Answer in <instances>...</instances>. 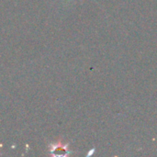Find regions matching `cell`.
I'll list each match as a JSON object with an SVG mask.
<instances>
[{"label":"cell","mask_w":157,"mask_h":157,"mask_svg":"<svg viewBox=\"0 0 157 157\" xmlns=\"http://www.w3.org/2000/svg\"><path fill=\"white\" fill-rule=\"evenodd\" d=\"M49 152L52 156L54 157H66L73 154L69 150V143L63 144L61 139L57 143L49 144Z\"/></svg>","instance_id":"cell-1"},{"label":"cell","mask_w":157,"mask_h":157,"mask_svg":"<svg viewBox=\"0 0 157 157\" xmlns=\"http://www.w3.org/2000/svg\"><path fill=\"white\" fill-rule=\"evenodd\" d=\"M94 153H95V148H93V149H92V150L87 154V156H90V155H93Z\"/></svg>","instance_id":"cell-2"}]
</instances>
